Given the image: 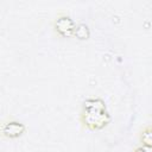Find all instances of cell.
<instances>
[{
    "label": "cell",
    "instance_id": "1",
    "mask_svg": "<svg viewBox=\"0 0 152 152\" xmlns=\"http://www.w3.org/2000/svg\"><path fill=\"white\" fill-rule=\"evenodd\" d=\"M80 120L90 131H100L110 122V115L107 108H82Z\"/></svg>",
    "mask_w": 152,
    "mask_h": 152
},
{
    "label": "cell",
    "instance_id": "2",
    "mask_svg": "<svg viewBox=\"0 0 152 152\" xmlns=\"http://www.w3.org/2000/svg\"><path fill=\"white\" fill-rule=\"evenodd\" d=\"M53 31L56 32L57 36L62 38H68V37H74V31L76 27V23L71 19L70 15L68 14H59L55 20H53Z\"/></svg>",
    "mask_w": 152,
    "mask_h": 152
},
{
    "label": "cell",
    "instance_id": "3",
    "mask_svg": "<svg viewBox=\"0 0 152 152\" xmlns=\"http://www.w3.org/2000/svg\"><path fill=\"white\" fill-rule=\"evenodd\" d=\"M25 125L18 120H8L1 125V134L8 139L19 138L25 133Z\"/></svg>",
    "mask_w": 152,
    "mask_h": 152
},
{
    "label": "cell",
    "instance_id": "4",
    "mask_svg": "<svg viewBox=\"0 0 152 152\" xmlns=\"http://www.w3.org/2000/svg\"><path fill=\"white\" fill-rule=\"evenodd\" d=\"M90 36V31L88 25H86L84 23H80L76 24L75 31H74V37L77 38L78 40H87Z\"/></svg>",
    "mask_w": 152,
    "mask_h": 152
},
{
    "label": "cell",
    "instance_id": "5",
    "mask_svg": "<svg viewBox=\"0 0 152 152\" xmlns=\"http://www.w3.org/2000/svg\"><path fill=\"white\" fill-rule=\"evenodd\" d=\"M82 108H107V106L100 97H89L83 101Z\"/></svg>",
    "mask_w": 152,
    "mask_h": 152
},
{
    "label": "cell",
    "instance_id": "6",
    "mask_svg": "<svg viewBox=\"0 0 152 152\" xmlns=\"http://www.w3.org/2000/svg\"><path fill=\"white\" fill-rule=\"evenodd\" d=\"M140 144H145L148 146H152V124L144 127L139 134Z\"/></svg>",
    "mask_w": 152,
    "mask_h": 152
},
{
    "label": "cell",
    "instance_id": "7",
    "mask_svg": "<svg viewBox=\"0 0 152 152\" xmlns=\"http://www.w3.org/2000/svg\"><path fill=\"white\" fill-rule=\"evenodd\" d=\"M134 151H137V152H152V146H148V145H145V144H141L140 146H138V147H135L134 148Z\"/></svg>",
    "mask_w": 152,
    "mask_h": 152
}]
</instances>
